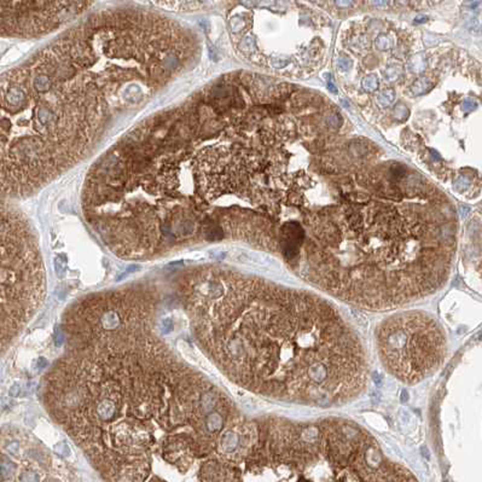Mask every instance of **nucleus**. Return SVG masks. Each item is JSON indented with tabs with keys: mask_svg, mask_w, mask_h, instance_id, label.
Wrapping results in <instances>:
<instances>
[{
	"mask_svg": "<svg viewBox=\"0 0 482 482\" xmlns=\"http://www.w3.org/2000/svg\"><path fill=\"white\" fill-rule=\"evenodd\" d=\"M475 108H476V103L469 101V99L463 103V110H464V111H472V110H474Z\"/></svg>",
	"mask_w": 482,
	"mask_h": 482,
	"instance_id": "1a4fd4ad",
	"label": "nucleus"
},
{
	"mask_svg": "<svg viewBox=\"0 0 482 482\" xmlns=\"http://www.w3.org/2000/svg\"><path fill=\"white\" fill-rule=\"evenodd\" d=\"M338 67H340L342 70H347V69L349 68V65L352 64L351 63V60H348V59H346V58H340L338 59Z\"/></svg>",
	"mask_w": 482,
	"mask_h": 482,
	"instance_id": "9d476101",
	"label": "nucleus"
},
{
	"mask_svg": "<svg viewBox=\"0 0 482 482\" xmlns=\"http://www.w3.org/2000/svg\"><path fill=\"white\" fill-rule=\"evenodd\" d=\"M379 359L399 381L415 384L436 371L446 355V336L431 316L409 311L389 316L377 327Z\"/></svg>",
	"mask_w": 482,
	"mask_h": 482,
	"instance_id": "20e7f679",
	"label": "nucleus"
},
{
	"mask_svg": "<svg viewBox=\"0 0 482 482\" xmlns=\"http://www.w3.org/2000/svg\"><path fill=\"white\" fill-rule=\"evenodd\" d=\"M194 33L138 6L97 11L0 75V203L76 166L189 69Z\"/></svg>",
	"mask_w": 482,
	"mask_h": 482,
	"instance_id": "f257e3e1",
	"label": "nucleus"
},
{
	"mask_svg": "<svg viewBox=\"0 0 482 482\" xmlns=\"http://www.w3.org/2000/svg\"><path fill=\"white\" fill-rule=\"evenodd\" d=\"M363 85H364V87L366 90L374 91L377 87V85H378V81H377V79L374 78V76H369V78L364 79V81H363Z\"/></svg>",
	"mask_w": 482,
	"mask_h": 482,
	"instance_id": "423d86ee",
	"label": "nucleus"
},
{
	"mask_svg": "<svg viewBox=\"0 0 482 482\" xmlns=\"http://www.w3.org/2000/svg\"><path fill=\"white\" fill-rule=\"evenodd\" d=\"M40 15L30 1H0V38H37Z\"/></svg>",
	"mask_w": 482,
	"mask_h": 482,
	"instance_id": "39448f33",
	"label": "nucleus"
},
{
	"mask_svg": "<svg viewBox=\"0 0 482 482\" xmlns=\"http://www.w3.org/2000/svg\"><path fill=\"white\" fill-rule=\"evenodd\" d=\"M198 329L221 370L256 394L341 406L368 385L359 337L321 297L225 272L196 277Z\"/></svg>",
	"mask_w": 482,
	"mask_h": 482,
	"instance_id": "f03ea898",
	"label": "nucleus"
},
{
	"mask_svg": "<svg viewBox=\"0 0 482 482\" xmlns=\"http://www.w3.org/2000/svg\"><path fill=\"white\" fill-rule=\"evenodd\" d=\"M43 280L34 232L26 216L0 203V353L27 319Z\"/></svg>",
	"mask_w": 482,
	"mask_h": 482,
	"instance_id": "7ed1b4c3",
	"label": "nucleus"
},
{
	"mask_svg": "<svg viewBox=\"0 0 482 482\" xmlns=\"http://www.w3.org/2000/svg\"><path fill=\"white\" fill-rule=\"evenodd\" d=\"M37 365L39 369H45L46 365H48V360H46L45 358H39V359H38Z\"/></svg>",
	"mask_w": 482,
	"mask_h": 482,
	"instance_id": "f8f14e48",
	"label": "nucleus"
},
{
	"mask_svg": "<svg viewBox=\"0 0 482 482\" xmlns=\"http://www.w3.org/2000/svg\"><path fill=\"white\" fill-rule=\"evenodd\" d=\"M162 329H163L164 334H167V332L172 331V330H173V321H172V319H164V321H162Z\"/></svg>",
	"mask_w": 482,
	"mask_h": 482,
	"instance_id": "6e6552de",
	"label": "nucleus"
},
{
	"mask_svg": "<svg viewBox=\"0 0 482 482\" xmlns=\"http://www.w3.org/2000/svg\"><path fill=\"white\" fill-rule=\"evenodd\" d=\"M63 342H64V335H63L62 330L59 327H56V330H54V344L57 347H60Z\"/></svg>",
	"mask_w": 482,
	"mask_h": 482,
	"instance_id": "0eeeda50",
	"label": "nucleus"
},
{
	"mask_svg": "<svg viewBox=\"0 0 482 482\" xmlns=\"http://www.w3.org/2000/svg\"><path fill=\"white\" fill-rule=\"evenodd\" d=\"M20 384L18 383H16V384H13L12 385V388H11V390H10V394L12 396H17L18 394H20Z\"/></svg>",
	"mask_w": 482,
	"mask_h": 482,
	"instance_id": "9b49d317",
	"label": "nucleus"
},
{
	"mask_svg": "<svg viewBox=\"0 0 482 482\" xmlns=\"http://www.w3.org/2000/svg\"><path fill=\"white\" fill-rule=\"evenodd\" d=\"M329 89L331 90L332 92H337V90H336L335 87H334V84H331V82H330V84H329Z\"/></svg>",
	"mask_w": 482,
	"mask_h": 482,
	"instance_id": "ddd939ff",
	"label": "nucleus"
}]
</instances>
